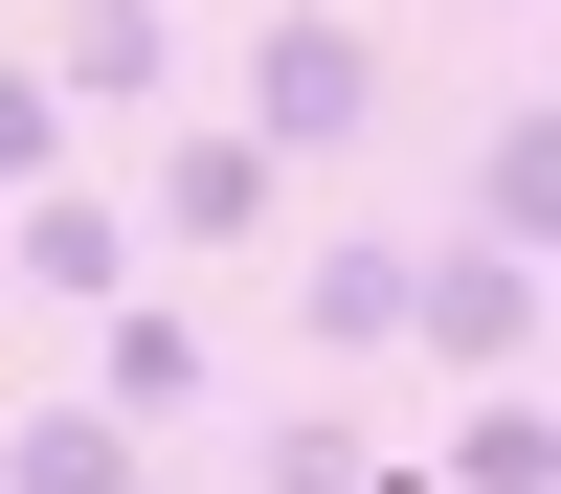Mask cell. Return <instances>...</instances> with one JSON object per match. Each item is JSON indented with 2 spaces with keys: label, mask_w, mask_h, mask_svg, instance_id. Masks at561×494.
I'll list each match as a JSON object with an SVG mask.
<instances>
[{
  "label": "cell",
  "mask_w": 561,
  "mask_h": 494,
  "mask_svg": "<svg viewBox=\"0 0 561 494\" xmlns=\"http://www.w3.org/2000/svg\"><path fill=\"white\" fill-rule=\"evenodd\" d=\"M248 135H270V158H359V135H382V23L270 0V23H248Z\"/></svg>",
  "instance_id": "1"
},
{
  "label": "cell",
  "mask_w": 561,
  "mask_h": 494,
  "mask_svg": "<svg viewBox=\"0 0 561 494\" xmlns=\"http://www.w3.org/2000/svg\"><path fill=\"white\" fill-rule=\"evenodd\" d=\"M404 337L449 359V382H539V248H404Z\"/></svg>",
  "instance_id": "2"
},
{
  "label": "cell",
  "mask_w": 561,
  "mask_h": 494,
  "mask_svg": "<svg viewBox=\"0 0 561 494\" xmlns=\"http://www.w3.org/2000/svg\"><path fill=\"white\" fill-rule=\"evenodd\" d=\"M270 203H293V158H270L248 113L158 135V180H135V248H270Z\"/></svg>",
  "instance_id": "3"
},
{
  "label": "cell",
  "mask_w": 561,
  "mask_h": 494,
  "mask_svg": "<svg viewBox=\"0 0 561 494\" xmlns=\"http://www.w3.org/2000/svg\"><path fill=\"white\" fill-rule=\"evenodd\" d=\"M0 292L113 314V292H135V203H113V180H23V225H0Z\"/></svg>",
  "instance_id": "4"
},
{
  "label": "cell",
  "mask_w": 561,
  "mask_h": 494,
  "mask_svg": "<svg viewBox=\"0 0 561 494\" xmlns=\"http://www.w3.org/2000/svg\"><path fill=\"white\" fill-rule=\"evenodd\" d=\"M203 382H225V359H203L180 292H113V314H90V404H113V427H180Z\"/></svg>",
  "instance_id": "5"
},
{
  "label": "cell",
  "mask_w": 561,
  "mask_h": 494,
  "mask_svg": "<svg viewBox=\"0 0 561 494\" xmlns=\"http://www.w3.org/2000/svg\"><path fill=\"white\" fill-rule=\"evenodd\" d=\"M45 90H68V113H158V90H180V23H158V0H68V23H45Z\"/></svg>",
  "instance_id": "6"
},
{
  "label": "cell",
  "mask_w": 561,
  "mask_h": 494,
  "mask_svg": "<svg viewBox=\"0 0 561 494\" xmlns=\"http://www.w3.org/2000/svg\"><path fill=\"white\" fill-rule=\"evenodd\" d=\"M449 225H472V248H539V225H561V113H539V90L472 113V203H449Z\"/></svg>",
  "instance_id": "7"
},
{
  "label": "cell",
  "mask_w": 561,
  "mask_h": 494,
  "mask_svg": "<svg viewBox=\"0 0 561 494\" xmlns=\"http://www.w3.org/2000/svg\"><path fill=\"white\" fill-rule=\"evenodd\" d=\"M293 337H404V225H337V248H293Z\"/></svg>",
  "instance_id": "8"
},
{
  "label": "cell",
  "mask_w": 561,
  "mask_h": 494,
  "mask_svg": "<svg viewBox=\"0 0 561 494\" xmlns=\"http://www.w3.org/2000/svg\"><path fill=\"white\" fill-rule=\"evenodd\" d=\"M404 494H561V427H539V382H472L449 472H404Z\"/></svg>",
  "instance_id": "9"
},
{
  "label": "cell",
  "mask_w": 561,
  "mask_h": 494,
  "mask_svg": "<svg viewBox=\"0 0 561 494\" xmlns=\"http://www.w3.org/2000/svg\"><path fill=\"white\" fill-rule=\"evenodd\" d=\"M0 494H135V427L113 404H23L0 427Z\"/></svg>",
  "instance_id": "10"
},
{
  "label": "cell",
  "mask_w": 561,
  "mask_h": 494,
  "mask_svg": "<svg viewBox=\"0 0 561 494\" xmlns=\"http://www.w3.org/2000/svg\"><path fill=\"white\" fill-rule=\"evenodd\" d=\"M248 472H270V494H404V472H382V427H337V404H293Z\"/></svg>",
  "instance_id": "11"
},
{
  "label": "cell",
  "mask_w": 561,
  "mask_h": 494,
  "mask_svg": "<svg viewBox=\"0 0 561 494\" xmlns=\"http://www.w3.org/2000/svg\"><path fill=\"white\" fill-rule=\"evenodd\" d=\"M68 135H90V113L45 90V45H0V203H23V180H68Z\"/></svg>",
  "instance_id": "12"
},
{
  "label": "cell",
  "mask_w": 561,
  "mask_h": 494,
  "mask_svg": "<svg viewBox=\"0 0 561 494\" xmlns=\"http://www.w3.org/2000/svg\"><path fill=\"white\" fill-rule=\"evenodd\" d=\"M494 23H539V0H494Z\"/></svg>",
  "instance_id": "13"
},
{
  "label": "cell",
  "mask_w": 561,
  "mask_h": 494,
  "mask_svg": "<svg viewBox=\"0 0 561 494\" xmlns=\"http://www.w3.org/2000/svg\"><path fill=\"white\" fill-rule=\"evenodd\" d=\"M135 494H180V472H135Z\"/></svg>",
  "instance_id": "14"
}]
</instances>
